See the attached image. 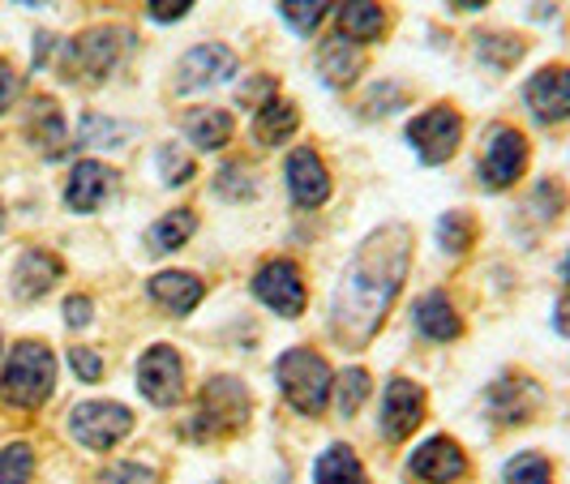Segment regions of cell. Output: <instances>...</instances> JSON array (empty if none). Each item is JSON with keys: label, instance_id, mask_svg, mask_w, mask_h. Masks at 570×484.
I'll list each match as a JSON object with an SVG mask.
<instances>
[{"label": "cell", "instance_id": "6da1fadb", "mask_svg": "<svg viewBox=\"0 0 570 484\" xmlns=\"http://www.w3.org/2000/svg\"><path fill=\"white\" fill-rule=\"evenodd\" d=\"M391 240V228L377 231L365 254L356 257V266L347 270V284L340 292V309H335V330H340L343 343H365L382 326V317L391 309L395 292L403 284V261H407V236L395 231V245Z\"/></svg>", "mask_w": 570, "mask_h": 484}, {"label": "cell", "instance_id": "7a4b0ae2", "mask_svg": "<svg viewBox=\"0 0 570 484\" xmlns=\"http://www.w3.org/2000/svg\"><path fill=\"white\" fill-rule=\"evenodd\" d=\"M275 377H279V391H284L296 412H305V416H322L326 412L335 382H331V365L317 352H309V347L284 352L279 365H275Z\"/></svg>", "mask_w": 570, "mask_h": 484}, {"label": "cell", "instance_id": "3957f363", "mask_svg": "<svg viewBox=\"0 0 570 484\" xmlns=\"http://www.w3.org/2000/svg\"><path fill=\"white\" fill-rule=\"evenodd\" d=\"M57 386V360L43 343H18L9 352V365L0 377V395L13 403V407H39V403L52 395Z\"/></svg>", "mask_w": 570, "mask_h": 484}, {"label": "cell", "instance_id": "277c9868", "mask_svg": "<svg viewBox=\"0 0 570 484\" xmlns=\"http://www.w3.org/2000/svg\"><path fill=\"white\" fill-rule=\"evenodd\" d=\"M249 421V395L236 377H215L206 382L198 399V416L189 421V437L198 442H215V437H228L236 428Z\"/></svg>", "mask_w": 570, "mask_h": 484}, {"label": "cell", "instance_id": "5b68a950", "mask_svg": "<svg viewBox=\"0 0 570 484\" xmlns=\"http://www.w3.org/2000/svg\"><path fill=\"white\" fill-rule=\"evenodd\" d=\"M129 43V30H116V27H95L78 34L69 48H65V69L69 78H82V82H104L112 73V65L120 60Z\"/></svg>", "mask_w": 570, "mask_h": 484}, {"label": "cell", "instance_id": "8992f818", "mask_svg": "<svg viewBox=\"0 0 570 484\" xmlns=\"http://www.w3.org/2000/svg\"><path fill=\"white\" fill-rule=\"evenodd\" d=\"M528 168V138L514 125H493L481 150V180L489 189H511Z\"/></svg>", "mask_w": 570, "mask_h": 484}, {"label": "cell", "instance_id": "52a82bcc", "mask_svg": "<svg viewBox=\"0 0 570 484\" xmlns=\"http://www.w3.org/2000/svg\"><path fill=\"white\" fill-rule=\"evenodd\" d=\"M69 428H73V437L82 442L86 451H112L116 442L134 428V412L120 407V403H108V399L82 403V407H73Z\"/></svg>", "mask_w": 570, "mask_h": 484}, {"label": "cell", "instance_id": "ba28073f", "mask_svg": "<svg viewBox=\"0 0 570 484\" xmlns=\"http://www.w3.org/2000/svg\"><path fill=\"white\" fill-rule=\"evenodd\" d=\"M463 138V116L455 108H433L407 125V142L425 164H446Z\"/></svg>", "mask_w": 570, "mask_h": 484}, {"label": "cell", "instance_id": "9c48e42d", "mask_svg": "<svg viewBox=\"0 0 570 484\" xmlns=\"http://www.w3.org/2000/svg\"><path fill=\"white\" fill-rule=\"evenodd\" d=\"M138 386L155 407H176L185 399V365H180L176 347L159 343L146 352L142 365H138Z\"/></svg>", "mask_w": 570, "mask_h": 484}, {"label": "cell", "instance_id": "30bf717a", "mask_svg": "<svg viewBox=\"0 0 570 484\" xmlns=\"http://www.w3.org/2000/svg\"><path fill=\"white\" fill-rule=\"evenodd\" d=\"M254 296L271 314H279V317L301 314V309H305V279H301L296 261H284V257L266 261L254 275Z\"/></svg>", "mask_w": 570, "mask_h": 484}, {"label": "cell", "instance_id": "8fae6325", "mask_svg": "<svg viewBox=\"0 0 570 484\" xmlns=\"http://www.w3.org/2000/svg\"><path fill=\"white\" fill-rule=\"evenodd\" d=\"M485 403L493 421H502V425H523V421L537 412V403H541V386H537L532 377H523V373H507V377H498V382L489 386Z\"/></svg>", "mask_w": 570, "mask_h": 484}, {"label": "cell", "instance_id": "7c38bea8", "mask_svg": "<svg viewBox=\"0 0 570 484\" xmlns=\"http://www.w3.org/2000/svg\"><path fill=\"white\" fill-rule=\"evenodd\" d=\"M407 472L425 484H446V481H459V476L468 472V458H463L455 437L438 433V437H429L421 451H412Z\"/></svg>", "mask_w": 570, "mask_h": 484}, {"label": "cell", "instance_id": "4fadbf2b", "mask_svg": "<svg viewBox=\"0 0 570 484\" xmlns=\"http://www.w3.org/2000/svg\"><path fill=\"white\" fill-rule=\"evenodd\" d=\"M236 57H232L224 43H202L194 52H185L176 65V86L180 90H206V86H219L232 78Z\"/></svg>", "mask_w": 570, "mask_h": 484}, {"label": "cell", "instance_id": "5bb4252c", "mask_svg": "<svg viewBox=\"0 0 570 484\" xmlns=\"http://www.w3.org/2000/svg\"><path fill=\"white\" fill-rule=\"evenodd\" d=\"M421 416H425V391L407 377H395L386 386V399H382V433L391 442H403L412 428L421 425Z\"/></svg>", "mask_w": 570, "mask_h": 484}, {"label": "cell", "instance_id": "9a60e30c", "mask_svg": "<svg viewBox=\"0 0 570 484\" xmlns=\"http://www.w3.org/2000/svg\"><path fill=\"white\" fill-rule=\"evenodd\" d=\"M528 108L544 125L570 120V69L567 65H549L528 82Z\"/></svg>", "mask_w": 570, "mask_h": 484}, {"label": "cell", "instance_id": "2e32d148", "mask_svg": "<svg viewBox=\"0 0 570 484\" xmlns=\"http://www.w3.org/2000/svg\"><path fill=\"white\" fill-rule=\"evenodd\" d=\"M287 189H292V198L301 201V206H322V201L331 198V171L317 159V150L296 146L287 155Z\"/></svg>", "mask_w": 570, "mask_h": 484}, {"label": "cell", "instance_id": "e0dca14e", "mask_svg": "<svg viewBox=\"0 0 570 484\" xmlns=\"http://www.w3.org/2000/svg\"><path fill=\"white\" fill-rule=\"evenodd\" d=\"M112 194H116V171L108 164L86 159V164H78V168L69 171V185H65L69 210H99Z\"/></svg>", "mask_w": 570, "mask_h": 484}, {"label": "cell", "instance_id": "ac0fdd59", "mask_svg": "<svg viewBox=\"0 0 570 484\" xmlns=\"http://www.w3.org/2000/svg\"><path fill=\"white\" fill-rule=\"evenodd\" d=\"M416 330L425 335L429 343H455L463 335V317L455 314V305L446 300V292H425L421 300H416Z\"/></svg>", "mask_w": 570, "mask_h": 484}, {"label": "cell", "instance_id": "d6986e66", "mask_svg": "<svg viewBox=\"0 0 570 484\" xmlns=\"http://www.w3.org/2000/svg\"><path fill=\"white\" fill-rule=\"evenodd\" d=\"M202 292H206V287H202L198 275H185V270H164V275L150 279V300H155L159 309H168L171 317L194 314Z\"/></svg>", "mask_w": 570, "mask_h": 484}, {"label": "cell", "instance_id": "ffe728a7", "mask_svg": "<svg viewBox=\"0 0 570 484\" xmlns=\"http://www.w3.org/2000/svg\"><path fill=\"white\" fill-rule=\"evenodd\" d=\"M60 279V257L43 254V249H27V254L18 257V266H13V292L22 296V300H39V296H48Z\"/></svg>", "mask_w": 570, "mask_h": 484}, {"label": "cell", "instance_id": "44dd1931", "mask_svg": "<svg viewBox=\"0 0 570 484\" xmlns=\"http://www.w3.org/2000/svg\"><path fill=\"white\" fill-rule=\"evenodd\" d=\"M340 34L347 43H377L386 34V13L377 0H343L340 4Z\"/></svg>", "mask_w": 570, "mask_h": 484}, {"label": "cell", "instance_id": "7402d4cb", "mask_svg": "<svg viewBox=\"0 0 570 484\" xmlns=\"http://www.w3.org/2000/svg\"><path fill=\"white\" fill-rule=\"evenodd\" d=\"M27 138L48 159H57V155H65V120H60V108L52 103V99H35L30 103V112H27Z\"/></svg>", "mask_w": 570, "mask_h": 484}, {"label": "cell", "instance_id": "603a6c76", "mask_svg": "<svg viewBox=\"0 0 570 484\" xmlns=\"http://www.w3.org/2000/svg\"><path fill=\"white\" fill-rule=\"evenodd\" d=\"M296 125H301V112H296V103H287V99H271V103H262L254 116V138L262 146H284L292 134H296Z\"/></svg>", "mask_w": 570, "mask_h": 484}, {"label": "cell", "instance_id": "cb8c5ba5", "mask_svg": "<svg viewBox=\"0 0 570 484\" xmlns=\"http://www.w3.org/2000/svg\"><path fill=\"white\" fill-rule=\"evenodd\" d=\"M317 69H322V78L331 86H352L361 78V69H365V57L356 52V43L331 39V43L317 52Z\"/></svg>", "mask_w": 570, "mask_h": 484}, {"label": "cell", "instance_id": "d4e9b609", "mask_svg": "<svg viewBox=\"0 0 570 484\" xmlns=\"http://www.w3.org/2000/svg\"><path fill=\"white\" fill-rule=\"evenodd\" d=\"M185 134L202 150H219V146L232 142V116L224 108H194V112L185 116Z\"/></svg>", "mask_w": 570, "mask_h": 484}, {"label": "cell", "instance_id": "484cf974", "mask_svg": "<svg viewBox=\"0 0 570 484\" xmlns=\"http://www.w3.org/2000/svg\"><path fill=\"white\" fill-rule=\"evenodd\" d=\"M314 481L317 484H370L365 481V467H361V458H356V451L352 446H331L326 455L317 458L314 467Z\"/></svg>", "mask_w": 570, "mask_h": 484}, {"label": "cell", "instance_id": "4316f807", "mask_svg": "<svg viewBox=\"0 0 570 484\" xmlns=\"http://www.w3.org/2000/svg\"><path fill=\"white\" fill-rule=\"evenodd\" d=\"M194 228H198V215H194V210H185V206H176V210H168V215L150 228V249L171 254V249H180V245L194 236Z\"/></svg>", "mask_w": 570, "mask_h": 484}, {"label": "cell", "instance_id": "83f0119b", "mask_svg": "<svg viewBox=\"0 0 570 484\" xmlns=\"http://www.w3.org/2000/svg\"><path fill=\"white\" fill-rule=\"evenodd\" d=\"M523 39L519 34H481V60L493 65V69H511L523 60Z\"/></svg>", "mask_w": 570, "mask_h": 484}, {"label": "cell", "instance_id": "f1b7e54d", "mask_svg": "<svg viewBox=\"0 0 570 484\" xmlns=\"http://www.w3.org/2000/svg\"><path fill=\"white\" fill-rule=\"evenodd\" d=\"M194 155L185 150L180 142H168V146H159V176L168 180L171 189H180V185H189L194 180Z\"/></svg>", "mask_w": 570, "mask_h": 484}, {"label": "cell", "instance_id": "f546056e", "mask_svg": "<svg viewBox=\"0 0 570 484\" xmlns=\"http://www.w3.org/2000/svg\"><path fill=\"white\" fill-rule=\"evenodd\" d=\"M507 484H553V467L544 455H514L502 472Z\"/></svg>", "mask_w": 570, "mask_h": 484}, {"label": "cell", "instance_id": "4dcf8cb0", "mask_svg": "<svg viewBox=\"0 0 570 484\" xmlns=\"http://www.w3.org/2000/svg\"><path fill=\"white\" fill-rule=\"evenodd\" d=\"M335 391H340V412H343V416H356V412H361V403L370 399V373H365V369H343L340 382H335Z\"/></svg>", "mask_w": 570, "mask_h": 484}, {"label": "cell", "instance_id": "1f68e13d", "mask_svg": "<svg viewBox=\"0 0 570 484\" xmlns=\"http://www.w3.org/2000/svg\"><path fill=\"white\" fill-rule=\"evenodd\" d=\"M30 472H35V455H30V446L13 442V446H4V451H0V484H27Z\"/></svg>", "mask_w": 570, "mask_h": 484}, {"label": "cell", "instance_id": "d6a6232c", "mask_svg": "<svg viewBox=\"0 0 570 484\" xmlns=\"http://www.w3.org/2000/svg\"><path fill=\"white\" fill-rule=\"evenodd\" d=\"M472 219L468 215H459V210H451V215H442L438 219V240H442V249L446 254H463L468 245H472Z\"/></svg>", "mask_w": 570, "mask_h": 484}, {"label": "cell", "instance_id": "836d02e7", "mask_svg": "<svg viewBox=\"0 0 570 484\" xmlns=\"http://www.w3.org/2000/svg\"><path fill=\"white\" fill-rule=\"evenodd\" d=\"M326 13H331V0H284V18L301 34H314Z\"/></svg>", "mask_w": 570, "mask_h": 484}, {"label": "cell", "instance_id": "e575fe53", "mask_svg": "<svg viewBox=\"0 0 570 484\" xmlns=\"http://www.w3.org/2000/svg\"><path fill=\"white\" fill-rule=\"evenodd\" d=\"M224 198H232V201H249L257 194V180L249 176V164H228V168L219 171V185H215Z\"/></svg>", "mask_w": 570, "mask_h": 484}, {"label": "cell", "instance_id": "d590c367", "mask_svg": "<svg viewBox=\"0 0 570 484\" xmlns=\"http://www.w3.org/2000/svg\"><path fill=\"white\" fill-rule=\"evenodd\" d=\"M134 129H125V125H112V120H104V116H86L82 120V138L86 146H125Z\"/></svg>", "mask_w": 570, "mask_h": 484}, {"label": "cell", "instance_id": "8d00e7d4", "mask_svg": "<svg viewBox=\"0 0 570 484\" xmlns=\"http://www.w3.org/2000/svg\"><path fill=\"white\" fill-rule=\"evenodd\" d=\"M528 206H532V210H541V219H553V215L567 206V194H562V185H558V180H541V189L532 194Z\"/></svg>", "mask_w": 570, "mask_h": 484}, {"label": "cell", "instance_id": "74e56055", "mask_svg": "<svg viewBox=\"0 0 570 484\" xmlns=\"http://www.w3.org/2000/svg\"><path fill=\"white\" fill-rule=\"evenodd\" d=\"M104 484H159V476L142 463H116L104 472Z\"/></svg>", "mask_w": 570, "mask_h": 484}, {"label": "cell", "instance_id": "f35d334b", "mask_svg": "<svg viewBox=\"0 0 570 484\" xmlns=\"http://www.w3.org/2000/svg\"><path fill=\"white\" fill-rule=\"evenodd\" d=\"M69 365H73V373H78L82 382H99V377H104V360H99L90 347H73V352H69Z\"/></svg>", "mask_w": 570, "mask_h": 484}, {"label": "cell", "instance_id": "ab89813d", "mask_svg": "<svg viewBox=\"0 0 570 484\" xmlns=\"http://www.w3.org/2000/svg\"><path fill=\"white\" fill-rule=\"evenodd\" d=\"M271 95H275V82L257 73L254 82H249L245 90H240V99H236V103H240V108H254V103L262 108V103H271Z\"/></svg>", "mask_w": 570, "mask_h": 484}, {"label": "cell", "instance_id": "60d3db41", "mask_svg": "<svg viewBox=\"0 0 570 484\" xmlns=\"http://www.w3.org/2000/svg\"><path fill=\"white\" fill-rule=\"evenodd\" d=\"M189 4H194V0H150V18H155V22H176V18L189 13Z\"/></svg>", "mask_w": 570, "mask_h": 484}, {"label": "cell", "instance_id": "b9f144b4", "mask_svg": "<svg viewBox=\"0 0 570 484\" xmlns=\"http://www.w3.org/2000/svg\"><path fill=\"white\" fill-rule=\"evenodd\" d=\"M18 99V73H13V65L0 57V112L9 108Z\"/></svg>", "mask_w": 570, "mask_h": 484}, {"label": "cell", "instance_id": "7bdbcfd3", "mask_svg": "<svg viewBox=\"0 0 570 484\" xmlns=\"http://www.w3.org/2000/svg\"><path fill=\"white\" fill-rule=\"evenodd\" d=\"M65 322H69V326H86V322H90V300H86V296H69V300H65Z\"/></svg>", "mask_w": 570, "mask_h": 484}, {"label": "cell", "instance_id": "ee69618b", "mask_svg": "<svg viewBox=\"0 0 570 484\" xmlns=\"http://www.w3.org/2000/svg\"><path fill=\"white\" fill-rule=\"evenodd\" d=\"M558 330H562V335H570V300H562V305H558Z\"/></svg>", "mask_w": 570, "mask_h": 484}, {"label": "cell", "instance_id": "f6af8a7d", "mask_svg": "<svg viewBox=\"0 0 570 484\" xmlns=\"http://www.w3.org/2000/svg\"><path fill=\"white\" fill-rule=\"evenodd\" d=\"M459 9H481V4H485V0H455Z\"/></svg>", "mask_w": 570, "mask_h": 484}, {"label": "cell", "instance_id": "bcb514c9", "mask_svg": "<svg viewBox=\"0 0 570 484\" xmlns=\"http://www.w3.org/2000/svg\"><path fill=\"white\" fill-rule=\"evenodd\" d=\"M22 4H43V0H22Z\"/></svg>", "mask_w": 570, "mask_h": 484}, {"label": "cell", "instance_id": "7dc6e473", "mask_svg": "<svg viewBox=\"0 0 570 484\" xmlns=\"http://www.w3.org/2000/svg\"><path fill=\"white\" fill-rule=\"evenodd\" d=\"M567 284H570V257H567Z\"/></svg>", "mask_w": 570, "mask_h": 484}, {"label": "cell", "instance_id": "c3c4849f", "mask_svg": "<svg viewBox=\"0 0 570 484\" xmlns=\"http://www.w3.org/2000/svg\"><path fill=\"white\" fill-rule=\"evenodd\" d=\"M0 228H4V210H0Z\"/></svg>", "mask_w": 570, "mask_h": 484}]
</instances>
